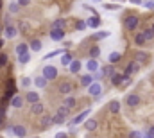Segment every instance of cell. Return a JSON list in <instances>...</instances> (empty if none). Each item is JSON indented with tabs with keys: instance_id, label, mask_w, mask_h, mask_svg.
<instances>
[{
	"instance_id": "cell-1",
	"label": "cell",
	"mask_w": 154,
	"mask_h": 138,
	"mask_svg": "<svg viewBox=\"0 0 154 138\" xmlns=\"http://www.w3.org/2000/svg\"><path fill=\"white\" fill-rule=\"evenodd\" d=\"M138 24H140V18H138L136 14H129V16L124 18V27H125L127 31H136Z\"/></svg>"
},
{
	"instance_id": "cell-2",
	"label": "cell",
	"mask_w": 154,
	"mask_h": 138,
	"mask_svg": "<svg viewBox=\"0 0 154 138\" xmlns=\"http://www.w3.org/2000/svg\"><path fill=\"white\" fill-rule=\"evenodd\" d=\"M41 75H43L47 81H54V79H57V68H56V67H52V65H45Z\"/></svg>"
},
{
	"instance_id": "cell-3",
	"label": "cell",
	"mask_w": 154,
	"mask_h": 138,
	"mask_svg": "<svg viewBox=\"0 0 154 138\" xmlns=\"http://www.w3.org/2000/svg\"><path fill=\"white\" fill-rule=\"evenodd\" d=\"M88 93H90L93 99H100V95H102V84L95 81L91 86H88Z\"/></svg>"
},
{
	"instance_id": "cell-4",
	"label": "cell",
	"mask_w": 154,
	"mask_h": 138,
	"mask_svg": "<svg viewBox=\"0 0 154 138\" xmlns=\"http://www.w3.org/2000/svg\"><path fill=\"white\" fill-rule=\"evenodd\" d=\"M90 113H91V108H88V109L81 111V113H79L77 117H74V118H72V122H70V124H72V126H77V124H81V122H86V120H88V115H90Z\"/></svg>"
},
{
	"instance_id": "cell-5",
	"label": "cell",
	"mask_w": 154,
	"mask_h": 138,
	"mask_svg": "<svg viewBox=\"0 0 154 138\" xmlns=\"http://www.w3.org/2000/svg\"><path fill=\"white\" fill-rule=\"evenodd\" d=\"M48 36H50L52 41H63L66 34H65V29H50Z\"/></svg>"
},
{
	"instance_id": "cell-6",
	"label": "cell",
	"mask_w": 154,
	"mask_h": 138,
	"mask_svg": "<svg viewBox=\"0 0 154 138\" xmlns=\"http://www.w3.org/2000/svg\"><path fill=\"white\" fill-rule=\"evenodd\" d=\"M86 24H88V27H90V29H99V27L102 25V20H100V16H99V14H91V16L86 20Z\"/></svg>"
},
{
	"instance_id": "cell-7",
	"label": "cell",
	"mask_w": 154,
	"mask_h": 138,
	"mask_svg": "<svg viewBox=\"0 0 154 138\" xmlns=\"http://www.w3.org/2000/svg\"><path fill=\"white\" fill-rule=\"evenodd\" d=\"M72 92H74V84H72L70 81H63V83L59 84V93H63L65 97H68Z\"/></svg>"
},
{
	"instance_id": "cell-8",
	"label": "cell",
	"mask_w": 154,
	"mask_h": 138,
	"mask_svg": "<svg viewBox=\"0 0 154 138\" xmlns=\"http://www.w3.org/2000/svg\"><path fill=\"white\" fill-rule=\"evenodd\" d=\"M18 34V29L14 27V25H11V24H5V27H4V36L7 38V39H13V38H16Z\"/></svg>"
},
{
	"instance_id": "cell-9",
	"label": "cell",
	"mask_w": 154,
	"mask_h": 138,
	"mask_svg": "<svg viewBox=\"0 0 154 138\" xmlns=\"http://www.w3.org/2000/svg\"><path fill=\"white\" fill-rule=\"evenodd\" d=\"M140 101H142V99H140L138 93H129V95L125 97V104H127L129 108H136V106L140 104Z\"/></svg>"
},
{
	"instance_id": "cell-10",
	"label": "cell",
	"mask_w": 154,
	"mask_h": 138,
	"mask_svg": "<svg viewBox=\"0 0 154 138\" xmlns=\"http://www.w3.org/2000/svg\"><path fill=\"white\" fill-rule=\"evenodd\" d=\"M29 50H31V47H29V43H18L16 47H14V52H16V56L20 58V56H25V54H29Z\"/></svg>"
},
{
	"instance_id": "cell-11",
	"label": "cell",
	"mask_w": 154,
	"mask_h": 138,
	"mask_svg": "<svg viewBox=\"0 0 154 138\" xmlns=\"http://www.w3.org/2000/svg\"><path fill=\"white\" fill-rule=\"evenodd\" d=\"M138 70H140V65H138L136 61H131V63H129V65L125 67V70H124V74H125L127 77H131V75H134V74H136Z\"/></svg>"
},
{
	"instance_id": "cell-12",
	"label": "cell",
	"mask_w": 154,
	"mask_h": 138,
	"mask_svg": "<svg viewBox=\"0 0 154 138\" xmlns=\"http://www.w3.org/2000/svg\"><path fill=\"white\" fill-rule=\"evenodd\" d=\"M134 61H136L138 65H143V63L149 61V54L143 52V50H138V52H134Z\"/></svg>"
},
{
	"instance_id": "cell-13",
	"label": "cell",
	"mask_w": 154,
	"mask_h": 138,
	"mask_svg": "<svg viewBox=\"0 0 154 138\" xmlns=\"http://www.w3.org/2000/svg\"><path fill=\"white\" fill-rule=\"evenodd\" d=\"M86 68H88L90 74H97V72L100 70V65H99L97 59H88V61H86Z\"/></svg>"
},
{
	"instance_id": "cell-14",
	"label": "cell",
	"mask_w": 154,
	"mask_h": 138,
	"mask_svg": "<svg viewBox=\"0 0 154 138\" xmlns=\"http://www.w3.org/2000/svg\"><path fill=\"white\" fill-rule=\"evenodd\" d=\"M100 72H102V75H104V77H109V79L116 74L115 65H111V63H109V65H104V67L100 68Z\"/></svg>"
},
{
	"instance_id": "cell-15",
	"label": "cell",
	"mask_w": 154,
	"mask_h": 138,
	"mask_svg": "<svg viewBox=\"0 0 154 138\" xmlns=\"http://www.w3.org/2000/svg\"><path fill=\"white\" fill-rule=\"evenodd\" d=\"M13 135L18 138H25L27 136V129H25V126H13Z\"/></svg>"
},
{
	"instance_id": "cell-16",
	"label": "cell",
	"mask_w": 154,
	"mask_h": 138,
	"mask_svg": "<svg viewBox=\"0 0 154 138\" xmlns=\"http://www.w3.org/2000/svg\"><path fill=\"white\" fill-rule=\"evenodd\" d=\"M124 83H125V75L124 74H118L116 72L115 75L111 77V84L113 86H124Z\"/></svg>"
},
{
	"instance_id": "cell-17",
	"label": "cell",
	"mask_w": 154,
	"mask_h": 138,
	"mask_svg": "<svg viewBox=\"0 0 154 138\" xmlns=\"http://www.w3.org/2000/svg\"><path fill=\"white\" fill-rule=\"evenodd\" d=\"M25 101L31 102V104L39 102V93L38 92H27V93H25Z\"/></svg>"
},
{
	"instance_id": "cell-18",
	"label": "cell",
	"mask_w": 154,
	"mask_h": 138,
	"mask_svg": "<svg viewBox=\"0 0 154 138\" xmlns=\"http://www.w3.org/2000/svg\"><path fill=\"white\" fill-rule=\"evenodd\" d=\"M65 52H66V50H63V49H56V50L45 54V56H43V61H48V59H52V58H56V56H63Z\"/></svg>"
},
{
	"instance_id": "cell-19",
	"label": "cell",
	"mask_w": 154,
	"mask_h": 138,
	"mask_svg": "<svg viewBox=\"0 0 154 138\" xmlns=\"http://www.w3.org/2000/svg\"><path fill=\"white\" fill-rule=\"evenodd\" d=\"M108 109L111 111V113H120V101H116V99H113V101H109L108 102Z\"/></svg>"
},
{
	"instance_id": "cell-20",
	"label": "cell",
	"mask_w": 154,
	"mask_h": 138,
	"mask_svg": "<svg viewBox=\"0 0 154 138\" xmlns=\"http://www.w3.org/2000/svg\"><path fill=\"white\" fill-rule=\"evenodd\" d=\"M93 83H95V77H93L91 74H88V75H82V77H81V84H82V86H86V88H88V86H91Z\"/></svg>"
},
{
	"instance_id": "cell-21",
	"label": "cell",
	"mask_w": 154,
	"mask_h": 138,
	"mask_svg": "<svg viewBox=\"0 0 154 138\" xmlns=\"http://www.w3.org/2000/svg\"><path fill=\"white\" fill-rule=\"evenodd\" d=\"M52 124H54V117H50V115H43V117H41V127H43V129L50 127Z\"/></svg>"
},
{
	"instance_id": "cell-22",
	"label": "cell",
	"mask_w": 154,
	"mask_h": 138,
	"mask_svg": "<svg viewBox=\"0 0 154 138\" xmlns=\"http://www.w3.org/2000/svg\"><path fill=\"white\" fill-rule=\"evenodd\" d=\"M47 83H48V81H47L43 75H38V77H34V86H36V88H39V90H43V88L47 86Z\"/></svg>"
},
{
	"instance_id": "cell-23",
	"label": "cell",
	"mask_w": 154,
	"mask_h": 138,
	"mask_svg": "<svg viewBox=\"0 0 154 138\" xmlns=\"http://www.w3.org/2000/svg\"><path fill=\"white\" fill-rule=\"evenodd\" d=\"M72 61H74V58H72V54H68V52H65V54L61 56V65H63V67H70V65H72Z\"/></svg>"
},
{
	"instance_id": "cell-24",
	"label": "cell",
	"mask_w": 154,
	"mask_h": 138,
	"mask_svg": "<svg viewBox=\"0 0 154 138\" xmlns=\"http://www.w3.org/2000/svg\"><path fill=\"white\" fill-rule=\"evenodd\" d=\"M120 59H122V54H120L118 50H115V52H111V54L108 56V61H109L111 65H115V63H118Z\"/></svg>"
},
{
	"instance_id": "cell-25",
	"label": "cell",
	"mask_w": 154,
	"mask_h": 138,
	"mask_svg": "<svg viewBox=\"0 0 154 138\" xmlns=\"http://www.w3.org/2000/svg\"><path fill=\"white\" fill-rule=\"evenodd\" d=\"M31 111L34 113V115H41L43 111H45V106L41 102H36V104H31Z\"/></svg>"
},
{
	"instance_id": "cell-26",
	"label": "cell",
	"mask_w": 154,
	"mask_h": 138,
	"mask_svg": "<svg viewBox=\"0 0 154 138\" xmlns=\"http://www.w3.org/2000/svg\"><path fill=\"white\" fill-rule=\"evenodd\" d=\"M108 36H111V33H109V31H97L95 34H91V38L99 41V39H106Z\"/></svg>"
},
{
	"instance_id": "cell-27",
	"label": "cell",
	"mask_w": 154,
	"mask_h": 138,
	"mask_svg": "<svg viewBox=\"0 0 154 138\" xmlns=\"http://www.w3.org/2000/svg\"><path fill=\"white\" fill-rule=\"evenodd\" d=\"M145 41H147V38L143 33H136L134 34V43L138 45V47H142V45H145Z\"/></svg>"
},
{
	"instance_id": "cell-28",
	"label": "cell",
	"mask_w": 154,
	"mask_h": 138,
	"mask_svg": "<svg viewBox=\"0 0 154 138\" xmlns=\"http://www.w3.org/2000/svg\"><path fill=\"white\" fill-rule=\"evenodd\" d=\"M81 67H82V63H81L79 59H74V61H72V65H70L68 68H70L72 74H79V72H81Z\"/></svg>"
},
{
	"instance_id": "cell-29",
	"label": "cell",
	"mask_w": 154,
	"mask_h": 138,
	"mask_svg": "<svg viewBox=\"0 0 154 138\" xmlns=\"http://www.w3.org/2000/svg\"><path fill=\"white\" fill-rule=\"evenodd\" d=\"M75 104H77V101L72 97V95H68V97H65V99H63V106H66V108H70V109H72V108H75Z\"/></svg>"
},
{
	"instance_id": "cell-30",
	"label": "cell",
	"mask_w": 154,
	"mask_h": 138,
	"mask_svg": "<svg viewBox=\"0 0 154 138\" xmlns=\"http://www.w3.org/2000/svg\"><path fill=\"white\" fill-rule=\"evenodd\" d=\"M11 106H13V108H22V106H23V97L14 95V97L11 99Z\"/></svg>"
},
{
	"instance_id": "cell-31",
	"label": "cell",
	"mask_w": 154,
	"mask_h": 138,
	"mask_svg": "<svg viewBox=\"0 0 154 138\" xmlns=\"http://www.w3.org/2000/svg\"><path fill=\"white\" fill-rule=\"evenodd\" d=\"M88 52H90V59H97V58L100 56V49H99L97 45H93V47H91Z\"/></svg>"
},
{
	"instance_id": "cell-32",
	"label": "cell",
	"mask_w": 154,
	"mask_h": 138,
	"mask_svg": "<svg viewBox=\"0 0 154 138\" xmlns=\"http://www.w3.org/2000/svg\"><path fill=\"white\" fill-rule=\"evenodd\" d=\"M29 47H31V50H34V52H39V50H41V47H43V43H41L39 39H32V41L29 43Z\"/></svg>"
},
{
	"instance_id": "cell-33",
	"label": "cell",
	"mask_w": 154,
	"mask_h": 138,
	"mask_svg": "<svg viewBox=\"0 0 154 138\" xmlns=\"http://www.w3.org/2000/svg\"><path fill=\"white\" fill-rule=\"evenodd\" d=\"M84 127H86L88 131H93V129H97V120H93V118H88V120L84 122Z\"/></svg>"
},
{
	"instance_id": "cell-34",
	"label": "cell",
	"mask_w": 154,
	"mask_h": 138,
	"mask_svg": "<svg viewBox=\"0 0 154 138\" xmlns=\"http://www.w3.org/2000/svg\"><path fill=\"white\" fill-rule=\"evenodd\" d=\"M65 120H66V117H65V115H61V113H56V115H54V124H56V126L65 124Z\"/></svg>"
},
{
	"instance_id": "cell-35",
	"label": "cell",
	"mask_w": 154,
	"mask_h": 138,
	"mask_svg": "<svg viewBox=\"0 0 154 138\" xmlns=\"http://www.w3.org/2000/svg\"><path fill=\"white\" fill-rule=\"evenodd\" d=\"M7 7H9V13H11V14H16V13L20 11V5H18V2H11Z\"/></svg>"
},
{
	"instance_id": "cell-36",
	"label": "cell",
	"mask_w": 154,
	"mask_h": 138,
	"mask_svg": "<svg viewBox=\"0 0 154 138\" xmlns=\"http://www.w3.org/2000/svg\"><path fill=\"white\" fill-rule=\"evenodd\" d=\"M7 61H9L7 54H5V52H0V68H4V67L7 65Z\"/></svg>"
},
{
	"instance_id": "cell-37",
	"label": "cell",
	"mask_w": 154,
	"mask_h": 138,
	"mask_svg": "<svg viewBox=\"0 0 154 138\" xmlns=\"http://www.w3.org/2000/svg\"><path fill=\"white\" fill-rule=\"evenodd\" d=\"M86 27H88L86 20H77V24H75V29H77V31H84Z\"/></svg>"
},
{
	"instance_id": "cell-38",
	"label": "cell",
	"mask_w": 154,
	"mask_h": 138,
	"mask_svg": "<svg viewBox=\"0 0 154 138\" xmlns=\"http://www.w3.org/2000/svg\"><path fill=\"white\" fill-rule=\"evenodd\" d=\"M52 29H65V20H56L54 24H52Z\"/></svg>"
},
{
	"instance_id": "cell-39",
	"label": "cell",
	"mask_w": 154,
	"mask_h": 138,
	"mask_svg": "<svg viewBox=\"0 0 154 138\" xmlns=\"http://www.w3.org/2000/svg\"><path fill=\"white\" fill-rule=\"evenodd\" d=\"M18 61H20V65H27V63L31 61V54H25V56H20V58H18Z\"/></svg>"
},
{
	"instance_id": "cell-40",
	"label": "cell",
	"mask_w": 154,
	"mask_h": 138,
	"mask_svg": "<svg viewBox=\"0 0 154 138\" xmlns=\"http://www.w3.org/2000/svg\"><path fill=\"white\" fill-rule=\"evenodd\" d=\"M104 9H108V11H118L120 5L118 4H104Z\"/></svg>"
},
{
	"instance_id": "cell-41",
	"label": "cell",
	"mask_w": 154,
	"mask_h": 138,
	"mask_svg": "<svg viewBox=\"0 0 154 138\" xmlns=\"http://www.w3.org/2000/svg\"><path fill=\"white\" fill-rule=\"evenodd\" d=\"M143 34H145V38H147V41H151V39L154 38V31H152V29H145V31H143Z\"/></svg>"
},
{
	"instance_id": "cell-42",
	"label": "cell",
	"mask_w": 154,
	"mask_h": 138,
	"mask_svg": "<svg viewBox=\"0 0 154 138\" xmlns=\"http://www.w3.org/2000/svg\"><path fill=\"white\" fill-rule=\"evenodd\" d=\"M31 83H32V79H31V77H23V79H22V86H23V88H29V86H31Z\"/></svg>"
},
{
	"instance_id": "cell-43",
	"label": "cell",
	"mask_w": 154,
	"mask_h": 138,
	"mask_svg": "<svg viewBox=\"0 0 154 138\" xmlns=\"http://www.w3.org/2000/svg\"><path fill=\"white\" fill-rule=\"evenodd\" d=\"M57 113H61V115H65V117H68V113H70V108H66V106H61V108L57 109Z\"/></svg>"
},
{
	"instance_id": "cell-44",
	"label": "cell",
	"mask_w": 154,
	"mask_h": 138,
	"mask_svg": "<svg viewBox=\"0 0 154 138\" xmlns=\"http://www.w3.org/2000/svg\"><path fill=\"white\" fill-rule=\"evenodd\" d=\"M143 5H145L147 9H151V11H154V0H145V2H143Z\"/></svg>"
},
{
	"instance_id": "cell-45",
	"label": "cell",
	"mask_w": 154,
	"mask_h": 138,
	"mask_svg": "<svg viewBox=\"0 0 154 138\" xmlns=\"http://www.w3.org/2000/svg\"><path fill=\"white\" fill-rule=\"evenodd\" d=\"M143 138H154V126L149 127V131L145 133V136H143Z\"/></svg>"
},
{
	"instance_id": "cell-46",
	"label": "cell",
	"mask_w": 154,
	"mask_h": 138,
	"mask_svg": "<svg viewBox=\"0 0 154 138\" xmlns=\"http://www.w3.org/2000/svg\"><path fill=\"white\" fill-rule=\"evenodd\" d=\"M16 2H18V5H20V7H27V5L31 4V0H16Z\"/></svg>"
},
{
	"instance_id": "cell-47",
	"label": "cell",
	"mask_w": 154,
	"mask_h": 138,
	"mask_svg": "<svg viewBox=\"0 0 154 138\" xmlns=\"http://www.w3.org/2000/svg\"><path fill=\"white\" fill-rule=\"evenodd\" d=\"M129 138H142V133L140 131H131L129 133Z\"/></svg>"
},
{
	"instance_id": "cell-48",
	"label": "cell",
	"mask_w": 154,
	"mask_h": 138,
	"mask_svg": "<svg viewBox=\"0 0 154 138\" xmlns=\"http://www.w3.org/2000/svg\"><path fill=\"white\" fill-rule=\"evenodd\" d=\"M56 138H68V133H65V131H59V133H56Z\"/></svg>"
},
{
	"instance_id": "cell-49",
	"label": "cell",
	"mask_w": 154,
	"mask_h": 138,
	"mask_svg": "<svg viewBox=\"0 0 154 138\" xmlns=\"http://www.w3.org/2000/svg\"><path fill=\"white\" fill-rule=\"evenodd\" d=\"M0 117H4V118H5V106H4V104L0 106Z\"/></svg>"
},
{
	"instance_id": "cell-50",
	"label": "cell",
	"mask_w": 154,
	"mask_h": 138,
	"mask_svg": "<svg viewBox=\"0 0 154 138\" xmlns=\"http://www.w3.org/2000/svg\"><path fill=\"white\" fill-rule=\"evenodd\" d=\"M129 2H133V4H138V5H140V4H143L145 0H129Z\"/></svg>"
},
{
	"instance_id": "cell-51",
	"label": "cell",
	"mask_w": 154,
	"mask_h": 138,
	"mask_svg": "<svg viewBox=\"0 0 154 138\" xmlns=\"http://www.w3.org/2000/svg\"><path fill=\"white\" fill-rule=\"evenodd\" d=\"M4 122H5V118H4V117H0V127L4 126Z\"/></svg>"
},
{
	"instance_id": "cell-52",
	"label": "cell",
	"mask_w": 154,
	"mask_h": 138,
	"mask_svg": "<svg viewBox=\"0 0 154 138\" xmlns=\"http://www.w3.org/2000/svg\"><path fill=\"white\" fill-rule=\"evenodd\" d=\"M2 7H4V2H2V0H0V9H2Z\"/></svg>"
},
{
	"instance_id": "cell-53",
	"label": "cell",
	"mask_w": 154,
	"mask_h": 138,
	"mask_svg": "<svg viewBox=\"0 0 154 138\" xmlns=\"http://www.w3.org/2000/svg\"><path fill=\"white\" fill-rule=\"evenodd\" d=\"M115 2H125V0H115Z\"/></svg>"
},
{
	"instance_id": "cell-54",
	"label": "cell",
	"mask_w": 154,
	"mask_h": 138,
	"mask_svg": "<svg viewBox=\"0 0 154 138\" xmlns=\"http://www.w3.org/2000/svg\"><path fill=\"white\" fill-rule=\"evenodd\" d=\"M151 29H152V31H154V24H152V27H151Z\"/></svg>"
},
{
	"instance_id": "cell-55",
	"label": "cell",
	"mask_w": 154,
	"mask_h": 138,
	"mask_svg": "<svg viewBox=\"0 0 154 138\" xmlns=\"http://www.w3.org/2000/svg\"><path fill=\"white\" fill-rule=\"evenodd\" d=\"M93 2H100V0H93Z\"/></svg>"
},
{
	"instance_id": "cell-56",
	"label": "cell",
	"mask_w": 154,
	"mask_h": 138,
	"mask_svg": "<svg viewBox=\"0 0 154 138\" xmlns=\"http://www.w3.org/2000/svg\"><path fill=\"white\" fill-rule=\"evenodd\" d=\"M2 31H4V29H2V27H0V33H2Z\"/></svg>"
},
{
	"instance_id": "cell-57",
	"label": "cell",
	"mask_w": 154,
	"mask_h": 138,
	"mask_svg": "<svg viewBox=\"0 0 154 138\" xmlns=\"http://www.w3.org/2000/svg\"><path fill=\"white\" fill-rule=\"evenodd\" d=\"M34 138H38V136H34Z\"/></svg>"
},
{
	"instance_id": "cell-58",
	"label": "cell",
	"mask_w": 154,
	"mask_h": 138,
	"mask_svg": "<svg viewBox=\"0 0 154 138\" xmlns=\"http://www.w3.org/2000/svg\"><path fill=\"white\" fill-rule=\"evenodd\" d=\"M0 138H4V136H0Z\"/></svg>"
}]
</instances>
